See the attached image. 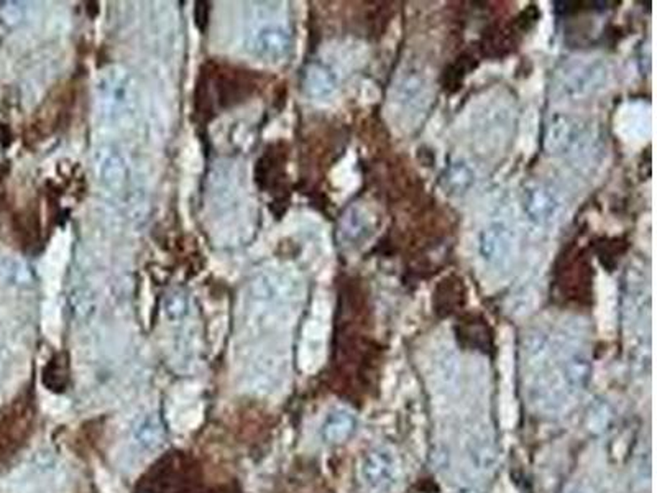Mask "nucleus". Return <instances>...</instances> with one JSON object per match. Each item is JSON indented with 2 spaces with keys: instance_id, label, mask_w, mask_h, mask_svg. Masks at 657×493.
<instances>
[{
  "instance_id": "nucleus-11",
  "label": "nucleus",
  "mask_w": 657,
  "mask_h": 493,
  "mask_svg": "<svg viewBox=\"0 0 657 493\" xmlns=\"http://www.w3.org/2000/svg\"><path fill=\"white\" fill-rule=\"evenodd\" d=\"M302 90L314 99H323L331 96L335 90V79L327 67L314 63L306 67L302 76Z\"/></svg>"
},
{
  "instance_id": "nucleus-3",
  "label": "nucleus",
  "mask_w": 657,
  "mask_h": 493,
  "mask_svg": "<svg viewBox=\"0 0 657 493\" xmlns=\"http://www.w3.org/2000/svg\"><path fill=\"white\" fill-rule=\"evenodd\" d=\"M96 178L112 196H123L129 188L130 169L122 152L113 145H102L94 152Z\"/></svg>"
},
{
  "instance_id": "nucleus-18",
  "label": "nucleus",
  "mask_w": 657,
  "mask_h": 493,
  "mask_svg": "<svg viewBox=\"0 0 657 493\" xmlns=\"http://www.w3.org/2000/svg\"><path fill=\"white\" fill-rule=\"evenodd\" d=\"M465 493H475V492H465Z\"/></svg>"
},
{
  "instance_id": "nucleus-1",
  "label": "nucleus",
  "mask_w": 657,
  "mask_h": 493,
  "mask_svg": "<svg viewBox=\"0 0 657 493\" xmlns=\"http://www.w3.org/2000/svg\"><path fill=\"white\" fill-rule=\"evenodd\" d=\"M96 90L99 111L109 122H122L137 111V86L127 69L107 67L98 81Z\"/></svg>"
},
{
  "instance_id": "nucleus-15",
  "label": "nucleus",
  "mask_w": 657,
  "mask_h": 493,
  "mask_svg": "<svg viewBox=\"0 0 657 493\" xmlns=\"http://www.w3.org/2000/svg\"><path fill=\"white\" fill-rule=\"evenodd\" d=\"M186 308L188 306H186L184 298H181L178 294H173L168 300L167 304H165V314H167L171 321H176V319H181L186 314Z\"/></svg>"
},
{
  "instance_id": "nucleus-2",
  "label": "nucleus",
  "mask_w": 657,
  "mask_h": 493,
  "mask_svg": "<svg viewBox=\"0 0 657 493\" xmlns=\"http://www.w3.org/2000/svg\"><path fill=\"white\" fill-rule=\"evenodd\" d=\"M360 479L368 493H391L402 479L396 452L387 446L370 449L360 464Z\"/></svg>"
},
{
  "instance_id": "nucleus-17",
  "label": "nucleus",
  "mask_w": 657,
  "mask_h": 493,
  "mask_svg": "<svg viewBox=\"0 0 657 493\" xmlns=\"http://www.w3.org/2000/svg\"><path fill=\"white\" fill-rule=\"evenodd\" d=\"M566 493H589L587 490H583V489H579V487H572V489H568L567 492Z\"/></svg>"
},
{
  "instance_id": "nucleus-4",
  "label": "nucleus",
  "mask_w": 657,
  "mask_h": 493,
  "mask_svg": "<svg viewBox=\"0 0 657 493\" xmlns=\"http://www.w3.org/2000/svg\"><path fill=\"white\" fill-rule=\"evenodd\" d=\"M290 30L281 23H265L248 35L246 48L254 57L267 61L279 63L290 55Z\"/></svg>"
},
{
  "instance_id": "nucleus-7",
  "label": "nucleus",
  "mask_w": 657,
  "mask_h": 493,
  "mask_svg": "<svg viewBox=\"0 0 657 493\" xmlns=\"http://www.w3.org/2000/svg\"><path fill=\"white\" fill-rule=\"evenodd\" d=\"M559 377L568 393L575 398L591 379V360L580 352L568 356L560 367Z\"/></svg>"
},
{
  "instance_id": "nucleus-9",
  "label": "nucleus",
  "mask_w": 657,
  "mask_h": 493,
  "mask_svg": "<svg viewBox=\"0 0 657 493\" xmlns=\"http://www.w3.org/2000/svg\"><path fill=\"white\" fill-rule=\"evenodd\" d=\"M132 437L138 448L146 452H152L165 442V427L161 425L158 416H142L134 425Z\"/></svg>"
},
{
  "instance_id": "nucleus-12",
  "label": "nucleus",
  "mask_w": 657,
  "mask_h": 493,
  "mask_svg": "<svg viewBox=\"0 0 657 493\" xmlns=\"http://www.w3.org/2000/svg\"><path fill=\"white\" fill-rule=\"evenodd\" d=\"M0 280L9 283V285H32L34 281V273L27 263L15 258H4L0 260Z\"/></svg>"
},
{
  "instance_id": "nucleus-14",
  "label": "nucleus",
  "mask_w": 657,
  "mask_h": 493,
  "mask_svg": "<svg viewBox=\"0 0 657 493\" xmlns=\"http://www.w3.org/2000/svg\"><path fill=\"white\" fill-rule=\"evenodd\" d=\"M364 229H365L364 217L356 209H352L350 213L347 214L344 221H342V234L350 240H356V237L364 232Z\"/></svg>"
},
{
  "instance_id": "nucleus-10",
  "label": "nucleus",
  "mask_w": 657,
  "mask_h": 493,
  "mask_svg": "<svg viewBox=\"0 0 657 493\" xmlns=\"http://www.w3.org/2000/svg\"><path fill=\"white\" fill-rule=\"evenodd\" d=\"M356 418L346 410H335L324 419L321 434L327 444H342L356 431Z\"/></svg>"
},
{
  "instance_id": "nucleus-16",
  "label": "nucleus",
  "mask_w": 657,
  "mask_h": 493,
  "mask_svg": "<svg viewBox=\"0 0 657 493\" xmlns=\"http://www.w3.org/2000/svg\"><path fill=\"white\" fill-rule=\"evenodd\" d=\"M0 19H2V22L9 23V25L22 20V11H20L19 4H13V2L0 4Z\"/></svg>"
},
{
  "instance_id": "nucleus-5",
  "label": "nucleus",
  "mask_w": 657,
  "mask_h": 493,
  "mask_svg": "<svg viewBox=\"0 0 657 493\" xmlns=\"http://www.w3.org/2000/svg\"><path fill=\"white\" fill-rule=\"evenodd\" d=\"M559 207L560 202L556 192L544 184H535L524 192V213L537 227L551 224L559 213Z\"/></svg>"
},
{
  "instance_id": "nucleus-8",
  "label": "nucleus",
  "mask_w": 657,
  "mask_h": 493,
  "mask_svg": "<svg viewBox=\"0 0 657 493\" xmlns=\"http://www.w3.org/2000/svg\"><path fill=\"white\" fill-rule=\"evenodd\" d=\"M467 458L472 471L477 473L490 471L497 460V452H495V446L490 437L485 433L472 434L468 439Z\"/></svg>"
},
{
  "instance_id": "nucleus-13",
  "label": "nucleus",
  "mask_w": 657,
  "mask_h": 493,
  "mask_svg": "<svg viewBox=\"0 0 657 493\" xmlns=\"http://www.w3.org/2000/svg\"><path fill=\"white\" fill-rule=\"evenodd\" d=\"M472 69L470 58H458L454 65H450L446 69V88L447 90H456L462 84L464 78L467 76L468 71Z\"/></svg>"
},
{
  "instance_id": "nucleus-6",
  "label": "nucleus",
  "mask_w": 657,
  "mask_h": 493,
  "mask_svg": "<svg viewBox=\"0 0 657 493\" xmlns=\"http://www.w3.org/2000/svg\"><path fill=\"white\" fill-rule=\"evenodd\" d=\"M512 248V229L503 223L489 225L480 237V255L490 265H503Z\"/></svg>"
}]
</instances>
